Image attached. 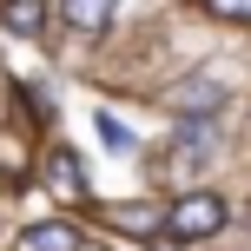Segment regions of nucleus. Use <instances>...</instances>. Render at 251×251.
I'll use <instances>...</instances> for the list:
<instances>
[{"instance_id": "obj_1", "label": "nucleus", "mask_w": 251, "mask_h": 251, "mask_svg": "<svg viewBox=\"0 0 251 251\" xmlns=\"http://www.w3.org/2000/svg\"><path fill=\"white\" fill-rule=\"evenodd\" d=\"M225 218H231V205L218 199V192H185V199L165 212V238H178V245H192V238H212V231H225Z\"/></svg>"}, {"instance_id": "obj_2", "label": "nucleus", "mask_w": 251, "mask_h": 251, "mask_svg": "<svg viewBox=\"0 0 251 251\" xmlns=\"http://www.w3.org/2000/svg\"><path fill=\"white\" fill-rule=\"evenodd\" d=\"M218 106H225V86H218L212 73L178 79V86H172V113H178V119H212Z\"/></svg>"}, {"instance_id": "obj_3", "label": "nucleus", "mask_w": 251, "mask_h": 251, "mask_svg": "<svg viewBox=\"0 0 251 251\" xmlns=\"http://www.w3.org/2000/svg\"><path fill=\"white\" fill-rule=\"evenodd\" d=\"M113 7L119 0H60L66 26H79V33H106V26H113Z\"/></svg>"}, {"instance_id": "obj_4", "label": "nucleus", "mask_w": 251, "mask_h": 251, "mask_svg": "<svg viewBox=\"0 0 251 251\" xmlns=\"http://www.w3.org/2000/svg\"><path fill=\"white\" fill-rule=\"evenodd\" d=\"M20 251H79V231L73 225H33V231H20Z\"/></svg>"}, {"instance_id": "obj_5", "label": "nucleus", "mask_w": 251, "mask_h": 251, "mask_svg": "<svg viewBox=\"0 0 251 251\" xmlns=\"http://www.w3.org/2000/svg\"><path fill=\"white\" fill-rule=\"evenodd\" d=\"M0 20H7L13 33H40V26H47V0H7Z\"/></svg>"}, {"instance_id": "obj_6", "label": "nucleus", "mask_w": 251, "mask_h": 251, "mask_svg": "<svg viewBox=\"0 0 251 251\" xmlns=\"http://www.w3.org/2000/svg\"><path fill=\"white\" fill-rule=\"evenodd\" d=\"M47 178H53L60 199H79V165H73V152H47Z\"/></svg>"}, {"instance_id": "obj_7", "label": "nucleus", "mask_w": 251, "mask_h": 251, "mask_svg": "<svg viewBox=\"0 0 251 251\" xmlns=\"http://www.w3.org/2000/svg\"><path fill=\"white\" fill-rule=\"evenodd\" d=\"M178 152L185 159H212V126H185L178 132Z\"/></svg>"}, {"instance_id": "obj_8", "label": "nucleus", "mask_w": 251, "mask_h": 251, "mask_svg": "<svg viewBox=\"0 0 251 251\" xmlns=\"http://www.w3.org/2000/svg\"><path fill=\"white\" fill-rule=\"evenodd\" d=\"M205 13H218L231 26H251V0H205Z\"/></svg>"}, {"instance_id": "obj_9", "label": "nucleus", "mask_w": 251, "mask_h": 251, "mask_svg": "<svg viewBox=\"0 0 251 251\" xmlns=\"http://www.w3.org/2000/svg\"><path fill=\"white\" fill-rule=\"evenodd\" d=\"M93 126H100V139H106V146H113V152H132V132H126V126H119L113 113H100Z\"/></svg>"}, {"instance_id": "obj_10", "label": "nucleus", "mask_w": 251, "mask_h": 251, "mask_svg": "<svg viewBox=\"0 0 251 251\" xmlns=\"http://www.w3.org/2000/svg\"><path fill=\"white\" fill-rule=\"evenodd\" d=\"M113 218H119L126 231H159L165 225V212H113Z\"/></svg>"}, {"instance_id": "obj_11", "label": "nucleus", "mask_w": 251, "mask_h": 251, "mask_svg": "<svg viewBox=\"0 0 251 251\" xmlns=\"http://www.w3.org/2000/svg\"><path fill=\"white\" fill-rule=\"evenodd\" d=\"M245 225H251V205H245Z\"/></svg>"}]
</instances>
